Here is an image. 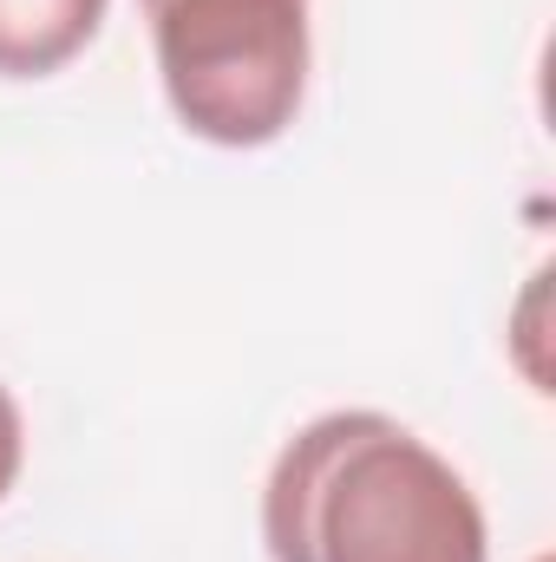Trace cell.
<instances>
[{
  "label": "cell",
  "instance_id": "1",
  "mask_svg": "<svg viewBox=\"0 0 556 562\" xmlns=\"http://www.w3.org/2000/svg\"><path fill=\"white\" fill-rule=\"evenodd\" d=\"M263 537L276 562H485V510L400 419L327 413L281 445Z\"/></svg>",
  "mask_w": 556,
  "mask_h": 562
},
{
  "label": "cell",
  "instance_id": "2",
  "mask_svg": "<svg viewBox=\"0 0 556 562\" xmlns=\"http://www.w3.org/2000/svg\"><path fill=\"white\" fill-rule=\"evenodd\" d=\"M184 132L230 150L276 144L308 92V0H144Z\"/></svg>",
  "mask_w": 556,
  "mask_h": 562
},
{
  "label": "cell",
  "instance_id": "3",
  "mask_svg": "<svg viewBox=\"0 0 556 562\" xmlns=\"http://www.w3.org/2000/svg\"><path fill=\"white\" fill-rule=\"evenodd\" d=\"M105 0H0V72L46 79L99 33Z\"/></svg>",
  "mask_w": 556,
  "mask_h": 562
},
{
  "label": "cell",
  "instance_id": "4",
  "mask_svg": "<svg viewBox=\"0 0 556 562\" xmlns=\"http://www.w3.org/2000/svg\"><path fill=\"white\" fill-rule=\"evenodd\" d=\"M13 477H20V406L0 386V497L13 491Z\"/></svg>",
  "mask_w": 556,
  "mask_h": 562
}]
</instances>
